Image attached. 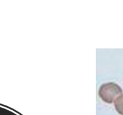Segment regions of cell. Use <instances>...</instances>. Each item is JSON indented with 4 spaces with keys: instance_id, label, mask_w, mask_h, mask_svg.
<instances>
[{
    "instance_id": "obj_1",
    "label": "cell",
    "mask_w": 123,
    "mask_h": 115,
    "mask_svg": "<svg viewBox=\"0 0 123 115\" xmlns=\"http://www.w3.org/2000/svg\"><path fill=\"white\" fill-rule=\"evenodd\" d=\"M123 95V90L118 85L113 82L102 85L98 91V95L105 103L112 104Z\"/></svg>"
},
{
    "instance_id": "obj_2",
    "label": "cell",
    "mask_w": 123,
    "mask_h": 115,
    "mask_svg": "<svg viewBox=\"0 0 123 115\" xmlns=\"http://www.w3.org/2000/svg\"><path fill=\"white\" fill-rule=\"evenodd\" d=\"M114 105L117 111L120 115H123V95H121L115 99Z\"/></svg>"
}]
</instances>
